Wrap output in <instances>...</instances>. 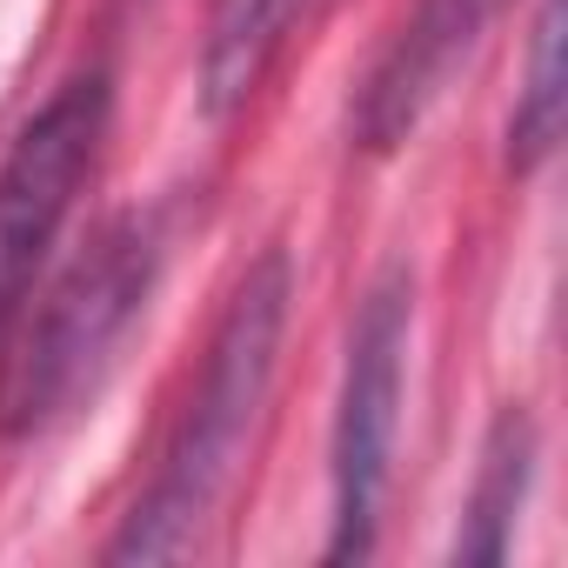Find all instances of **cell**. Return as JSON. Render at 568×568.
<instances>
[{
	"label": "cell",
	"mask_w": 568,
	"mask_h": 568,
	"mask_svg": "<svg viewBox=\"0 0 568 568\" xmlns=\"http://www.w3.org/2000/svg\"><path fill=\"white\" fill-rule=\"evenodd\" d=\"M288 302H295L288 254H261L241 274V288L227 295V315H221L207 362H201V375L174 415L161 468H154L148 495L134 501L128 528L108 541V561H181V555H194L201 528L227 501V488L247 462V442L261 428L274 362H281V328H288Z\"/></svg>",
	"instance_id": "obj_1"
},
{
	"label": "cell",
	"mask_w": 568,
	"mask_h": 568,
	"mask_svg": "<svg viewBox=\"0 0 568 568\" xmlns=\"http://www.w3.org/2000/svg\"><path fill=\"white\" fill-rule=\"evenodd\" d=\"M154 267L161 247L148 221H114L108 234H94V247L54 281V295L41 302L14 355L0 362V422L41 428L61 408H74L81 388H94V375L114 362L134 315L148 308Z\"/></svg>",
	"instance_id": "obj_2"
},
{
	"label": "cell",
	"mask_w": 568,
	"mask_h": 568,
	"mask_svg": "<svg viewBox=\"0 0 568 568\" xmlns=\"http://www.w3.org/2000/svg\"><path fill=\"white\" fill-rule=\"evenodd\" d=\"M408 328H415V281L408 267H388L348 335L342 395H335V541L328 561L375 555V515L395 468L402 435V388H408Z\"/></svg>",
	"instance_id": "obj_3"
},
{
	"label": "cell",
	"mask_w": 568,
	"mask_h": 568,
	"mask_svg": "<svg viewBox=\"0 0 568 568\" xmlns=\"http://www.w3.org/2000/svg\"><path fill=\"white\" fill-rule=\"evenodd\" d=\"M108 141V81L81 74L68 81L0 161V335L14 328L21 302L34 295V274L88 187L94 161Z\"/></svg>",
	"instance_id": "obj_4"
},
{
	"label": "cell",
	"mask_w": 568,
	"mask_h": 568,
	"mask_svg": "<svg viewBox=\"0 0 568 568\" xmlns=\"http://www.w3.org/2000/svg\"><path fill=\"white\" fill-rule=\"evenodd\" d=\"M501 8L508 0H422L355 94V141L368 154H395L422 128V114L442 101V88L475 54V41Z\"/></svg>",
	"instance_id": "obj_5"
},
{
	"label": "cell",
	"mask_w": 568,
	"mask_h": 568,
	"mask_svg": "<svg viewBox=\"0 0 568 568\" xmlns=\"http://www.w3.org/2000/svg\"><path fill=\"white\" fill-rule=\"evenodd\" d=\"M295 14H302V0H214L207 41H201V108L214 121H227L234 108L254 101Z\"/></svg>",
	"instance_id": "obj_6"
},
{
	"label": "cell",
	"mask_w": 568,
	"mask_h": 568,
	"mask_svg": "<svg viewBox=\"0 0 568 568\" xmlns=\"http://www.w3.org/2000/svg\"><path fill=\"white\" fill-rule=\"evenodd\" d=\"M528 475H535V422L521 408H508L481 448V475H475V495H468V528L455 541V561H481L495 568L508 555V535H515V515L528 501Z\"/></svg>",
	"instance_id": "obj_7"
},
{
	"label": "cell",
	"mask_w": 568,
	"mask_h": 568,
	"mask_svg": "<svg viewBox=\"0 0 568 568\" xmlns=\"http://www.w3.org/2000/svg\"><path fill=\"white\" fill-rule=\"evenodd\" d=\"M561 141V0H541L535 14V41H528V88L515 101L508 121V161L515 174L541 168Z\"/></svg>",
	"instance_id": "obj_8"
}]
</instances>
